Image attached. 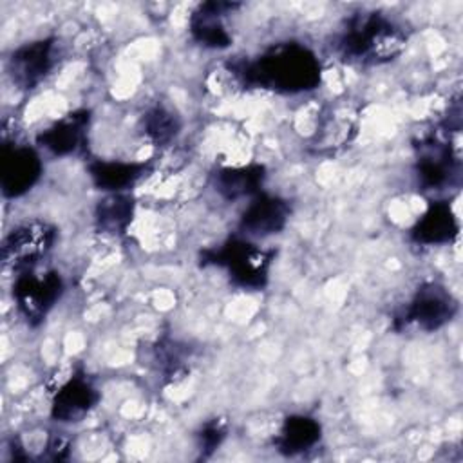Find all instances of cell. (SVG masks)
Masks as SVG:
<instances>
[{
  "mask_svg": "<svg viewBox=\"0 0 463 463\" xmlns=\"http://www.w3.org/2000/svg\"><path fill=\"white\" fill-rule=\"evenodd\" d=\"M181 130L179 118L166 107L156 105L143 116V132L154 145H168Z\"/></svg>",
  "mask_w": 463,
  "mask_h": 463,
  "instance_id": "cell-20",
  "label": "cell"
},
{
  "mask_svg": "<svg viewBox=\"0 0 463 463\" xmlns=\"http://www.w3.org/2000/svg\"><path fill=\"white\" fill-rule=\"evenodd\" d=\"M228 69L246 87L280 94L309 92L322 81L320 60L300 42H279L253 60L230 61Z\"/></svg>",
  "mask_w": 463,
  "mask_h": 463,
  "instance_id": "cell-1",
  "label": "cell"
},
{
  "mask_svg": "<svg viewBox=\"0 0 463 463\" xmlns=\"http://www.w3.org/2000/svg\"><path fill=\"white\" fill-rule=\"evenodd\" d=\"M456 313L458 302L452 293L438 282H427L416 289L405 309L396 315L394 329L416 326L421 331L432 333L449 324Z\"/></svg>",
  "mask_w": 463,
  "mask_h": 463,
  "instance_id": "cell-5",
  "label": "cell"
},
{
  "mask_svg": "<svg viewBox=\"0 0 463 463\" xmlns=\"http://www.w3.org/2000/svg\"><path fill=\"white\" fill-rule=\"evenodd\" d=\"M63 293V279L58 271L34 273L33 269L16 275L13 298L18 313L29 326H38L54 307Z\"/></svg>",
  "mask_w": 463,
  "mask_h": 463,
  "instance_id": "cell-6",
  "label": "cell"
},
{
  "mask_svg": "<svg viewBox=\"0 0 463 463\" xmlns=\"http://www.w3.org/2000/svg\"><path fill=\"white\" fill-rule=\"evenodd\" d=\"M56 228L47 221L33 219L13 228L2 242V260L16 273L33 269L54 246Z\"/></svg>",
  "mask_w": 463,
  "mask_h": 463,
  "instance_id": "cell-4",
  "label": "cell"
},
{
  "mask_svg": "<svg viewBox=\"0 0 463 463\" xmlns=\"http://www.w3.org/2000/svg\"><path fill=\"white\" fill-rule=\"evenodd\" d=\"M459 233V222L447 201H434L414 222L409 237L416 244L438 246L454 241Z\"/></svg>",
  "mask_w": 463,
  "mask_h": 463,
  "instance_id": "cell-14",
  "label": "cell"
},
{
  "mask_svg": "<svg viewBox=\"0 0 463 463\" xmlns=\"http://www.w3.org/2000/svg\"><path fill=\"white\" fill-rule=\"evenodd\" d=\"M289 219L286 199L259 192L239 219V230L246 237H269L284 230Z\"/></svg>",
  "mask_w": 463,
  "mask_h": 463,
  "instance_id": "cell-10",
  "label": "cell"
},
{
  "mask_svg": "<svg viewBox=\"0 0 463 463\" xmlns=\"http://www.w3.org/2000/svg\"><path fill=\"white\" fill-rule=\"evenodd\" d=\"M266 179V168L262 165L246 166H228L221 168L213 175L215 192L226 201H239L244 197H253L260 192Z\"/></svg>",
  "mask_w": 463,
  "mask_h": 463,
  "instance_id": "cell-15",
  "label": "cell"
},
{
  "mask_svg": "<svg viewBox=\"0 0 463 463\" xmlns=\"http://www.w3.org/2000/svg\"><path fill=\"white\" fill-rule=\"evenodd\" d=\"M416 146V177L421 190H443L459 177V161L441 130L423 136Z\"/></svg>",
  "mask_w": 463,
  "mask_h": 463,
  "instance_id": "cell-7",
  "label": "cell"
},
{
  "mask_svg": "<svg viewBox=\"0 0 463 463\" xmlns=\"http://www.w3.org/2000/svg\"><path fill=\"white\" fill-rule=\"evenodd\" d=\"M134 215V201L130 195L109 194L103 201H99L96 208V224L101 232L121 235L127 232Z\"/></svg>",
  "mask_w": 463,
  "mask_h": 463,
  "instance_id": "cell-19",
  "label": "cell"
},
{
  "mask_svg": "<svg viewBox=\"0 0 463 463\" xmlns=\"http://www.w3.org/2000/svg\"><path fill=\"white\" fill-rule=\"evenodd\" d=\"M90 123V112L87 109L74 110L61 119L54 121L49 128L36 136V143L52 156L80 154L87 146V130Z\"/></svg>",
  "mask_w": 463,
  "mask_h": 463,
  "instance_id": "cell-11",
  "label": "cell"
},
{
  "mask_svg": "<svg viewBox=\"0 0 463 463\" xmlns=\"http://www.w3.org/2000/svg\"><path fill=\"white\" fill-rule=\"evenodd\" d=\"M275 251L264 250L248 239H228L219 248L201 253L203 266L222 268L230 280L242 289H262L269 279Z\"/></svg>",
  "mask_w": 463,
  "mask_h": 463,
  "instance_id": "cell-3",
  "label": "cell"
},
{
  "mask_svg": "<svg viewBox=\"0 0 463 463\" xmlns=\"http://www.w3.org/2000/svg\"><path fill=\"white\" fill-rule=\"evenodd\" d=\"M150 168V163H125V161H90L89 175L96 188L119 194L130 188L145 172Z\"/></svg>",
  "mask_w": 463,
  "mask_h": 463,
  "instance_id": "cell-17",
  "label": "cell"
},
{
  "mask_svg": "<svg viewBox=\"0 0 463 463\" xmlns=\"http://www.w3.org/2000/svg\"><path fill=\"white\" fill-rule=\"evenodd\" d=\"M56 38H43L16 47L9 56L13 83L24 90L36 89L56 65Z\"/></svg>",
  "mask_w": 463,
  "mask_h": 463,
  "instance_id": "cell-8",
  "label": "cell"
},
{
  "mask_svg": "<svg viewBox=\"0 0 463 463\" xmlns=\"http://www.w3.org/2000/svg\"><path fill=\"white\" fill-rule=\"evenodd\" d=\"M99 402V392L85 374H74L54 394L51 416L58 423L81 421Z\"/></svg>",
  "mask_w": 463,
  "mask_h": 463,
  "instance_id": "cell-12",
  "label": "cell"
},
{
  "mask_svg": "<svg viewBox=\"0 0 463 463\" xmlns=\"http://www.w3.org/2000/svg\"><path fill=\"white\" fill-rule=\"evenodd\" d=\"M226 430H228V425H226V420L222 418H213L203 425L199 432V449L203 456H210L222 443Z\"/></svg>",
  "mask_w": 463,
  "mask_h": 463,
  "instance_id": "cell-21",
  "label": "cell"
},
{
  "mask_svg": "<svg viewBox=\"0 0 463 463\" xmlns=\"http://www.w3.org/2000/svg\"><path fill=\"white\" fill-rule=\"evenodd\" d=\"M407 45L405 29L380 11L353 13L336 38L342 60L358 65H382L392 61Z\"/></svg>",
  "mask_w": 463,
  "mask_h": 463,
  "instance_id": "cell-2",
  "label": "cell"
},
{
  "mask_svg": "<svg viewBox=\"0 0 463 463\" xmlns=\"http://www.w3.org/2000/svg\"><path fill=\"white\" fill-rule=\"evenodd\" d=\"M356 128V116L351 114L347 105L331 107L320 125V134L317 136L315 145L318 148H340L354 137Z\"/></svg>",
  "mask_w": 463,
  "mask_h": 463,
  "instance_id": "cell-18",
  "label": "cell"
},
{
  "mask_svg": "<svg viewBox=\"0 0 463 463\" xmlns=\"http://www.w3.org/2000/svg\"><path fill=\"white\" fill-rule=\"evenodd\" d=\"M320 438L322 427L315 418L306 414H291L282 421L273 445L284 456H297L313 449Z\"/></svg>",
  "mask_w": 463,
  "mask_h": 463,
  "instance_id": "cell-16",
  "label": "cell"
},
{
  "mask_svg": "<svg viewBox=\"0 0 463 463\" xmlns=\"http://www.w3.org/2000/svg\"><path fill=\"white\" fill-rule=\"evenodd\" d=\"M239 4L232 2H204L190 14V34L192 38L208 49H226L232 43L222 18L237 9Z\"/></svg>",
  "mask_w": 463,
  "mask_h": 463,
  "instance_id": "cell-13",
  "label": "cell"
},
{
  "mask_svg": "<svg viewBox=\"0 0 463 463\" xmlns=\"http://www.w3.org/2000/svg\"><path fill=\"white\" fill-rule=\"evenodd\" d=\"M43 170L38 152L31 146L4 145L0 161V186L4 197H20L29 192Z\"/></svg>",
  "mask_w": 463,
  "mask_h": 463,
  "instance_id": "cell-9",
  "label": "cell"
}]
</instances>
